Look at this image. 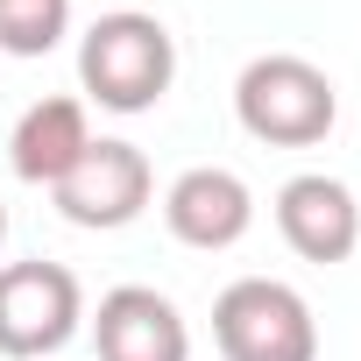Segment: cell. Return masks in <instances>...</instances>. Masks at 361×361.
Instances as JSON below:
<instances>
[{"mask_svg": "<svg viewBox=\"0 0 361 361\" xmlns=\"http://www.w3.org/2000/svg\"><path fill=\"white\" fill-rule=\"evenodd\" d=\"M170 78H177V36L142 8L99 15L78 43V85L106 114H149L170 92Z\"/></svg>", "mask_w": 361, "mask_h": 361, "instance_id": "cell-1", "label": "cell"}, {"mask_svg": "<svg viewBox=\"0 0 361 361\" xmlns=\"http://www.w3.org/2000/svg\"><path fill=\"white\" fill-rule=\"evenodd\" d=\"M234 121L255 142H269V149H312V142L333 135L340 92H333V78L312 57L269 50V57L241 64V78H234Z\"/></svg>", "mask_w": 361, "mask_h": 361, "instance_id": "cell-2", "label": "cell"}, {"mask_svg": "<svg viewBox=\"0 0 361 361\" xmlns=\"http://www.w3.org/2000/svg\"><path fill=\"white\" fill-rule=\"evenodd\" d=\"M213 340L227 361H319V319L283 276H234L213 298Z\"/></svg>", "mask_w": 361, "mask_h": 361, "instance_id": "cell-3", "label": "cell"}, {"mask_svg": "<svg viewBox=\"0 0 361 361\" xmlns=\"http://www.w3.org/2000/svg\"><path fill=\"white\" fill-rule=\"evenodd\" d=\"M85 319V290L64 262H8L0 269V354L8 361H43L71 347Z\"/></svg>", "mask_w": 361, "mask_h": 361, "instance_id": "cell-4", "label": "cell"}, {"mask_svg": "<svg viewBox=\"0 0 361 361\" xmlns=\"http://www.w3.org/2000/svg\"><path fill=\"white\" fill-rule=\"evenodd\" d=\"M149 192H156V170H149V156H142L135 142H121V135H92V149L64 170V185H50L57 213H64L71 227H92V234H114V227L142 220Z\"/></svg>", "mask_w": 361, "mask_h": 361, "instance_id": "cell-5", "label": "cell"}, {"mask_svg": "<svg viewBox=\"0 0 361 361\" xmlns=\"http://www.w3.org/2000/svg\"><path fill=\"white\" fill-rule=\"evenodd\" d=\"M163 227L185 241V248H234L248 227H255V192H248V177L227 170V163H192L185 177H170V192H163Z\"/></svg>", "mask_w": 361, "mask_h": 361, "instance_id": "cell-6", "label": "cell"}, {"mask_svg": "<svg viewBox=\"0 0 361 361\" xmlns=\"http://www.w3.org/2000/svg\"><path fill=\"white\" fill-rule=\"evenodd\" d=\"M99 361H192V326L163 290L149 283H114L92 312Z\"/></svg>", "mask_w": 361, "mask_h": 361, "instance_id": "cell-7", "label": "cell"}, {"mask_svg": "<svg viewBox=\"0 0 361 361\" xmlns=\"http://www.w3.org/2000/svg\"><path fill=\"white\" fill-rule=\"evenodd\" d=\"M276 234L290 241V255L305 262H347L361 248V206L340 177L326 170H298L276 192Z\"/></svg>", "mask_w": 361, "mask_h": 361, "instance_id": "cell-8", "label": "cell"}, {"mask_svg": "<svg viewBox=\"0 0 361 361\" xmlns=\"http://www.w3.org/2000/svg\"><path fill=\"white\" fill-rule=\"evenodd\" d=\"M92 149V121H85V99H36V106H22V121H15V135H8V163H15V177L22 185H64V170L78 163Z\"/></svg>", "mask_w": 361, "mask_h": 361, "instance_id": "cell-9", "label": "cell"}, {"mask_svg": "<svg viewBox=\"0 0 361 361\" xmlns=\"http://www.w3.org/2000/svg\"><path fill=\"white\" fill-rule=\"evenodd\" d=\"M71 36V0H0V50L8 57H50Z\"/></svg>", "mask_w": 361, "mask_h": 361, "instance_id": "cell-10", "label": "cell"}, {"mask_svg": "<svg viewBox=\"0 0 361 361\" xmlns=\"http://www.w3.org/2000/svg\"><path fill=\"white\" fill-rule=\"evenodd\" d=\"M0 241H8V206H0Z\"/></svg>", "mask_w": 361, "mask_h": 361, "instance_id": "cell-11", "label": "cell"}]
</instances>
